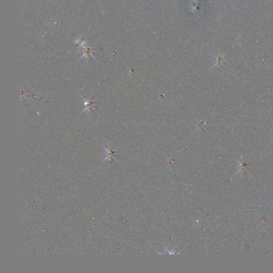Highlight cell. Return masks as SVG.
Instances as JSON below:
<instances>
[{"mask_svg": "<svg viewBox=\"0 0 273 273\" xmlns=\"http://www.w3.org/2000/svg\"><path fill=\"white\" fill-rule=\"evenodd\" d=\"M105 150H106V152H107V156H106V158L103 159V161L105 160H111V159H115V151L114 150H111V149H107V148H105Z\"/></svg>", "mask_w": 273, "mask_h": 273, "instance_id": "1", "label": "cell"}]
</instances>
